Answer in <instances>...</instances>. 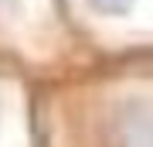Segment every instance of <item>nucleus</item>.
<instances>
[{"mask_svg": "<svg viewBox=\"0 0 153 147\" xmlns=\"http://www.w3.org/2000/svg\"><path fill=\"white\" fill-rule=\"evenodd\" d=\"M88 7H95V11H105V14H116V11H123V7H129L133 0H85Z\"/></svg>", "mask_w": 153, "mask_h": 147, "instance_id": "nucleus-1", "label": "nucleus"}]
</instances>
